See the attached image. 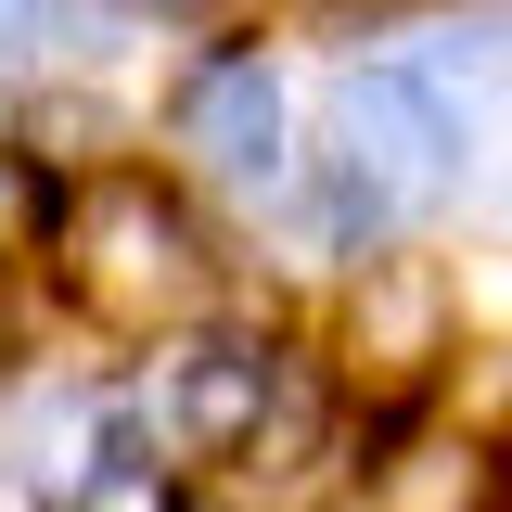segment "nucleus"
I'll return each instance as SVG.
<instances>
[{
	"label": "nucleus",
	"instance_id": "obj_2",
	"mask_svg": "<svg viewBox=\"0 0 512 512\" xmlns=\"http://www.w3.org/2000/svg\"><path fill=\"white\" fill-rule=\"evenodd\" d=\"M448 116L423 77H346L333 90V218L346 231H397L410 205H436L448 180Z\"/></svg>",
	"mask_w": 512,
	"mask_h": 512
},
{
	"label": "nucleus",
	"instance_id": "obj_5",
	"mask_svg": "<svg viewBox=\"0 0 512 512\" xmlns=\"http://www.w3.org/2000/svg\"><path fill=\"white\" fill-rule=\"evenodd\" d=\"M180 436L192 448H256L269 423H282V359L269 346H205V359H180Z\"/></svg>",
	"mask_w": 512,
	"mask_h": 512
},
{
	"label": "nucleus",
	"instance_id": "obj_1",
	"mask_svg": "<svg viewBox=\"0 0 512 512\" xmlns=\"http://www.w3.org/2000/svg\"><path fill=\"white\" fill-rule=\"evenodd\" d=\"M64 295L103 320V333H167V320L205 308V231L180 218V192H154L141 167L77 192V218H64Z\"/></svg>",
	"mask_w": 512,
	"mask_h": 512
},
{
	"label": "nucleus",
	"instance_id": "obj_3",
	"mask_svg": "<svg viewBox=\"0 0 512 512\" xmlns=\"http://www.w3.org/2000/svg\"><path fill=\"white\" fill-rule=\"evenodd\" d=\"M436 359H448V282H436V256H372L359 295H346V372H359V397H410Z\"/></svg>",
	"mask_w": 512,
	"mask_h": 512
},
{
	"label": "nucleus",
	"instance_id": "obj_6",
	"mask_svg": "<svg viewBox=\"0 0 512 512\" xmlns=\"http://www.w3.org/2000/svg\"><path fill=\"white\" fill-rule=\"evenodd\" d=\"M359 512H500V461L474 436H410V448H384Z\"/></svg>",
	"mask_w": 512,
	"mask_h": 512
},
{
	"label": "nucleus",
	"instance_id": "obj_4",
	"mask_svg": "<svg viewBox=\"0 0 512 512\" xmlns=\"http://www.w3.org/2000/svg\"><path fill=\"white\" fill-rule=\"evenodd\" d=\"M180 154L205 167V180H231V192H269L282 180V90H269V64H205L180 90Z\"/></svg>",
	"mask_w": 512,
	"mask_h": 512
}]
</instances>
